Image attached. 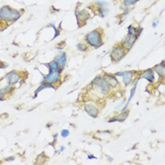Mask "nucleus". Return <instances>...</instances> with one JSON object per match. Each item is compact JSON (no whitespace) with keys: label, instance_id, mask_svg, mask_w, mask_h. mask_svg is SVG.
Wrapping results in <instances>:
<instances>
[{"label":"nucleus","instance_id":"1","mask_svg":"<svg viewBox=\"0 0 165 165\" xmlns=\"http://www.w3.org/2000/svg\"><path fill=\"white\" fill-rule=\"evenodd\" d=\"M104 31L102 28H95L85 35V42L89 46L93 48H98L104 44Z\"/></svg>","mask_w":165,"mask_h":165},{"label":"nucleus","instance_id":"2","mask_svg":"<svg viewBox=\"0 0 165 165\" xmlns=\"http://www.w3.org/2000/svg\"><path fill=\"white\" fill-rule=\"evenodd\" d=\"M91 88L96 94L102 95H109V94H111V88L103 76H97L92 81Z\"/></svg>","mask_w":165,"mask_h":165},{"label":"nucleus","instance_id":"3","mask_svg":"<svg viewBox=\"0 0 165 165\" xmlns=\"http://www.w3.org/2000/svg\"><path fill=\"white\" fill-rule=\"evenodd\" d=\"M21 17V12L18 10L12 9L10 6H3L0 8V20L6 23H12L15 22Z\"/></svg>","mask_w":165,"mask_h":165},{"label":"nucleus","instance_id":"4","mask_svg":"<svg viewBox=\"0 0 165 165\" xmlns=\"http://www.w3.org/2000/svg\"><path fill=\"white\" fill-rule=\"evenodd\" d=\"M139 71H124V72H117L114 74V76L116 77H122L123 78V83L126 87L130 85L132 82L136 79L138 77Z\"/></svg>","mask_w":165,"mask_h":165},{"label":"nucleus","instance_id":"5","mask_svg":"<svg viewBox=\"0 0 165 165\" xmlns=\"http://www.w3.org/2000/svg\"><path fill=\"white\" fill-rule=\"evenodd\" d=\"M126 53L127 52L119 43H117L110 52V59L112 62H119L126 56Z\"/></svg>","mask_w":165,"mask_h":165},{"label":"nucleus","instance_id":"6","mask_svg":"<svg viewBox=\"0 0 165 165\" xmlns=\"http://www.w3.org/2000/svg\"><path fill=\"white\" fill-rule=\"evenodd\" d=\"M62 79V72H49L46 76L43 77V79L41 83H46L50 85H54L59 83Z\"/></svg>","mask_w":165,"mask_h":165},{"label":"nucleus","instance_id":"7","mask_svg":"<svg viewBox=\"0 0 165 165\" xmlns=\"http://www.w3.org/2000/svg\"><path fill=\"white\" fill-rule=\"evenodd\" d=\"M83 109L87 113L93 118H96V117H98V115H99L100 109H99L98 106H97V104L93 102V101L85 103L83 105Z\"/></svg>","mask_w":165,"mask_h":165},{"label":"nucleus","instance_id":"8","mask_svg":"<svg viewBox=\"0 0 165 165\" xmlns=\"http://www.w3.org/2000/svg\"><path fill=\"white\" fill-rule=\"evenodd\" d=\"M22 73L21 72H18L16 70H12L11 72H9L8 74L5 76V78L7 79V82H8L9 85H11V86H15L18 82L21 80L22 78Z\"/></svg>","mask_w":165,"mask_h":165},{"label":"nucleus","instance_id":"9","mask_svg":"<svg viewBox=\"0 0 165 165\" xmlns=\"http://www.w3.org/2000/svg\"><path fill=\"white\" fill-rule=\"evenodd\" d=\"M76 17H77V20H78V27H81L86 25V22L87 20L91 17L90 15V13L86 11V10H83V11H78V8L76 9Z\"/></svg>","mask_w":165,"mask_h":165},{"label":"nucleus","instance_id":"10","mask_svg":"<svg viewBox=\"0 0 165 165\" xmlns=\"http://www.w3.org/2000/svg\"><path fill=\"white\" fill-rule=\"evenodd\" d=\"M104 78L106 79V81L108 82V84L110 86L111 89L116 90L117 88L120 87V82L117 79V77L114 76V74H109V73H104L103 75Z\"/></svg>","mask_w":165,"mask_h":165},{"label":"nucleus","instance_id":"11","mask_svg":"<svg viewBox=\"0 0 165 165\" xmlns=\"http://www.w3.org/2000/svg\"><path fill=\"white\" fill-rule=\"evenodd\" d=\"M138 39L137 38H135V37H132V36H129V35H126L124 40L120 43L119 44L121 46L126 52H129L134 46V43H136Z\"/></svg>","mask_w":165,"mask_h":165},{"label":"nucleus","instance_id":"12","mask_svg":"<svg viewBox=\"0 0 165 165\" xmlns=\"http://www.w3.org/2000/svg\"><path fill=\"white\" fill-rule=\"evenodd\" d=\"M155 73H154V70L153 69H147V70H144V71H139V74H138V77L136 78L137 79H141V78H144V79H147L150 83H153L155 81Z\"/></svg>","mask_w":165,"mask_h":165},{"label":"nucleus","instance_id":"13","mask_svg":"<svg viewBox=\"0 0 165 165\" xmlns=\"http://www.w3.org/2000/svg\"><path fill=\"white\" fill-rule=\"evenodd\" d=\"M129 110H124V111H121L120 113H118L117 115L111 117L108 120L109 123H114V122H124L126 120V118L129 117Z\"/></svg>","mask_w":165,"mask_h":165},{"label":"nucleus","instance_id":"14","mask_svg":"<svg viewBox=\"0 0 165 165\" xmlns=\"http://www.w3.org/2000/svg\"><path fill=\"white\" fill-rule=\"evenodd\" d=\"M54 61L57 62V63L59 65V67H61V69L62 71L64 69V67L67 63V55L65 52H61V53H59L55 59H54Z\"/></svg>","mask_w":165,"mask_h":165},{"label":"nucleus","instance_id":"15","mask_svg":"<svg viewBox=\"0 0 165 165\" xmlns=\"http://www.w3.org/2000/svg\"><path fill=\"white\" fill-rule=\"evenodd\" d=\"M153 70H154V72H156L163 79L164 77H165V61H162L160 63L155 65Z\"/></svg>","mask_w":165,"mask_h":165},{"label":"nucleus","instance_id":"16","mask_svg":"<svg viewBox=\"0 0 165 165\" xmlns=\"http://www.w3.org/2000/svg\"><path fill=\"white\" fill-rule=\"evenodd\" d=\"M94 11L95 14H97V15H99L100 17H105L107 16V14L109 13V10L108 8H106V7H101V6H96L94 7Z\"/></svg>","mask_w":165,"mask_h":165},{"label":"nucleus","instance_id":"17","mask_svg":"<svg viewBox=\"0 0 165 165\" xmlns=\"http://www.w3.org/2000/svg\"><path fill=\"white\" fill-rule=\"evenodd\" d=\"M47 68L49 70V72H62L59 65L57 63L56 61H51L50 62H48L46 64Z\"/></svg>","mask_w":165,"mask_h":165},{"label":"nucleus","instance_id":"18","mask_svg":"<svg viewBox=\"0 0 165 165\" xmlns=\"http://www.w3.org/2000/svg\"><path fill=\"white\" fill-rule=\"evenodd\" d=\"M129 30H127V35L129 36H132V37H135V38H139V35H138V31H137V27H133L132 25H130L129 27Z\"/></svg>","mask_w":165,"mask_h":165},{"label":"nucleus","instance_id":"19","mask_svg":"<svg viewBox=\"0 0 165 165\" xmlns=\"http://www.w3.org/2000/svg\"><path fill=\"white\" fill-rule=\"evenodd\" d=\"M13 91H14V86L9 85V84H7V86H5V87L2 88V92H3V94H4L5 96L11 94L13 93Z\"/></svg>","mask_w":165,"mask_h":165},{"label":"nucleus","instance_id":"20","mask_svg":"<svg viewBox=\"0 0 165 165\" xmlns=\"http://www.w3.org/2000/svg\"><path fill=\"white\" fill-rule=\"evenodd\" d=\"M77 48L80 52H87L88 49H89V46H88V43L86 42H80V43H78Z\"/></svg>","mask_w":165,"mask_h":165},{"label":"nucleus","instance_id":"21","mask_svg":"<svg viewBox=\"0 0 165 165\" xmlns=\"http://www.w3.org/2000/svg\"><path fill=\"white\" fill-rule=\"evenodd\" d=\"M140 0H123V5L126 8H129V7H131L133 5H135L137 2H139Z\"/></svg>","mask_w":165,"mask_h":165},{"label":"nucleus","instance_id":"22","mask_svg":"<svg viewBox=\"0 0 165 165\" xmlns=\"http://www.w3.org/2000/svg\"><path fill=\"white\" fill-rule=\"evenodd\" d=\"M94 5H96V6H101V7H108L109 6V3L106 2V1H96V2H94Z\"/></svg>","mask_w":165,"mask_h":165},{"label":"nucleus","instance_id":"23","mask_svg":"<svg viewBox=\"0 0 165 165\" xmlns=\"http://www.w3.org/2000/svg\"><path fill=\"white\" fill-rule=\"evenodd\" d=\"M69 134H70V132H69L68 129H62V132H61V136L62 138H66V137L69 136Z\"/></svg>","mask_w":165,"mask_h":165},{"label":"nucleus","instance_id":"24","mask_svg":"<svg viewBox=\"0 0 165 165\" xmlns=\"http://www.w3.org/2000/svg\"><path fill=\"white\" fill-rule=\"evenodd\" d=\"M4 99H5V95L2 92V89H0V101H2Z\"/></svg>","mask_w":165,"mask_h":165},{"label":"nucleus","instance_id":"25","mask_svg":"<svg viewBox=\"0 0 165 165\" xmlns=\"http://www.w3.org/2000/svg\"><path fill=\"white\" fill-rule=\"evenodd\" d=\"M137 31H138V35L140 36V35L141 34V31H142V27L139 26V27H137Z\"/></svg>","mask_w":165,"mask_h":165},{"label":"nucleus","instance_id":"26","mask_svg":"<svg viewBox=\"0 0 165 165\" xmlns=\"http://www.w3.org/2000/svg\"><path fill=\"white\" fill-rule=\"evenodd\" d=\"M14 159H15V157H6V161H10V160H13Z\"/></svg>","mask_w":165,"mask_h":165},{"label":"nucleus","instance_id":"27","mask_svg":"<svg viewBox=\"0 0 165 165\" xmlns=\"http://www.w3.org/2000/svg\"><path fill=\"white\" fill-rule=\"evenodd\" d=\"M88 159L91 160V159H96L95 156H93V155H88Z\"/></svg>","mask_w":165,"mask_h":165},{"label":"nucleus","instance_id":"28","mask_svg":"<svg viewBox=\"0 0 165 165\" xmlns=\"http://www.w3.org/2000/svg\"><path fill=\"white\" fill-rule=\"evenodd\" d=\"M157 21L154 22V23H153V25H152V27H157Z\"/></svg>","mask_w":165,"mask_h":165},{"label":"nucleus","instance_id":"29","mask_svg":"<svg viewBox=\"0 0 165 165\" xmlns=\"http://www.w3.org/2000/svg\"><path fill=\"white\" fill-rule=\"evenodd\" d=\"M57 137H58V134H55L54 135V141L53 142H56L57 141Z\"/></svg>","mask_w":165,"mask_h":165},{"label":"nucleus","instance_id":"30","mask_svg":"<svg viewBox=\"0 0 165 165\" xmlns=\"http://www.w3.org/2000/svg\"><path fill=\"white\" fill-rule=\"evenodd\" d=\"M64 149H65V147H64V146H62V147H61V150H59V152H62V151H63Z\"/></svg>","mask_w":165,"mask_h":165}]
</instances>
